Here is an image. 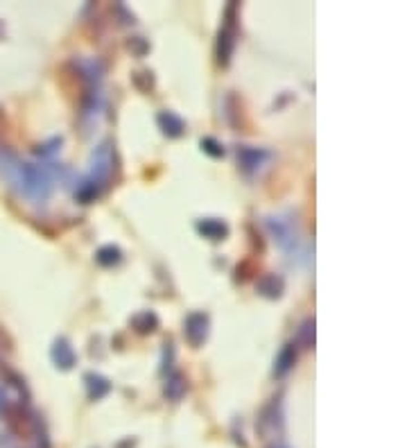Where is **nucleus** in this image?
Returning <instances> with one entry per match:
<instances>
[{
    "label": "nucleus",
    "mask_w": 407,
    "mask_h": 448,
    "mask_svg": "<svg viewBox=\"0 0 407 448\" xmlns=\"http://www.w3.org/2000/svg\"><path fill=\"white\" fill-rule=\"evenodd\" d=\"M61 143H63L61 138H50V141H48V143L39 145V148H37V154H39V157H52V154L61 148Z\"/></svg>",
    "instance_id": "6ab92c4d"
},
{
    "label": "nucleus",
    "mask_w": 407,
    "mask_h": 448,
    "mask_svg": "<svg viewBox=\"0 0 407 448\" xmlns=\"http://www.w3.org/2000/svg\"><path fill=\"white\" fill-rule=\"evenodd\" d=\"M95 260L102 267H113L122 260V251H120V247H116V244H104V247L95 251Z\"/></svg>",
    "instance_id": "dca6fc26"
},
{
    "label": "nucleus",
    "mask_w": 407,
    "mask_h": 448,
    "mask_svg": "<svg viewBox=\"0 0 407 448\" xmlns=\"http://www.w3.org/2000/svg\"><path fill=\"white\" fill-rule=\"evenodd\" d=\"M299 344L304 349L315 347V320H306L299 329Z\"/></svg>",
    "instance_id": "f3484780"
},
{
    "label": "nucleus",
    "mask_w": 407,
    "mask_h": 448,
    "mask_svg": "<svg viewBox=\"0 0 407 448\" xmlns=\"http://www.w3.org/2000/svg\"><path fill=\"white\" fill-rule=\"evenodd\" d=\"M132 326H134L136 333H141V335H150V333H154L159 329V317H157V313H152V311L138 313L132 320Z\"/></svg>",
    "instance_id": "2eb2a0df"
},
{
    "label": "nucleus",
    "mask_w": 407,
    "mask_h": 448,
    "mask_svg": "<svg viewBox=\"0 0 407 448\" xmlns=\"http://www.w3.org/2000/svg\"><path fill=\"white\" fill-rule=\"evenodd\" d=\"M84 382H86V394L91 401H100V398H104L109 392H111V382L102 376V373H86L84 376Z\"/></svg>",
    "instance_id": "6e6552de"
},
{
    "label": "nucleus",
    "mask_w": 407,
    "mask_h": 448,
    "mask_svg": "<svg viewBox=\"0 0 407 448\" xmlns=\"http://www.w3.org/2000/svg\"><path fill=\"white\" fill-rule=\"evenodd\" d=\"M183 335L192 347H201L208 338V317L204 313H192L183 322Z\"/></svg>",
    "instance_id": "20e7f679"
},
{
    "label": "nucleus",
    "mask_w": 407,
    "mask_h": 448,
    "mask_svg": "<svg viewBox=\"0 0 407 448\" xmlns=\"http://www.w3.org/2000/svg\"><path fill=\"white\" fill-rule=\"evenodd\" d=\"M157 122H159L161 132L166 134L168 138H179V136L186 132V122L179 118L177 113H172V111H161Z\"/></svg>",
    "instance_id": "9b49d317"
},
{
    "label": "nucleus",
    "mask_w": 407,
    "mask_h": 448,
    "mask_svg": "<svg viewBox=\"0 0 407 448\" xmlns=\"http://www.w3.org/2000/svg\"><path fill=\"white\" fill-rule=\"evenodd\" d=\"M186 389H188V380H186L183 373L172 371L166 378V385H163V394H166L168 401H181Z\"/></svg>",
    "instance_id": "f8f14e48"
},
{
    "label": "nucleus",
    "mask_w": 407,
    "mask_h": 448,
    "mask_svg": "<svg viewBox=\"0 0 407 448\" xmlns=\"http://www.w3.org/2000/svg\"><path fill=\"white\" fill-rule=\"evenodd\" d=\"M175 362V344L172 342H166L163 344V360H161V371H168Z\"/></svg>",
    "instance_id": "aec40b11"
},
{
    "label": "nucleus",
    "mask_w": 407,
    "mask_h": 448,
    "mask_svg": "<svg viewBox=\"0 0 407 448\" xmlns=\"http://www.w3.org/2000/svg\"><path fill=\"white\" fill-rule=\"evenodd\" d=\"M113 161H116V152H113V145L111 143H102L97 145L91 154V175L88 179L100 186L104 191L111 182V175H113Z\"/></svg>",
    "instance_id": "f03ea898"
},
{
    "label": "nucleus",
    "mask_w": 407,
    "mask_h": 448,
    "mask_svg": "<svg viewBox=\"0 0 407 448\" xmlns=\"http://www.w3.org/2000/svg\"><path fill=\"white\" fill-rule=\"evenodd\" d=\"M279 407H281L279 398H274V401L263 410V414H260V419H258L260 433L270 435V433H274L276 428H281V412H279Z\"/></svg>",
    "instance_id": "9d476101"
},
{
    "label": "nucleus",
    "mask_w": 407,
    "mask_h": 448,
    "mask_svg": "<svg viewBox=\"0 0 407 448\" xmlns=\"http://www.w3.org/2000/svg\"><path fill=\"white\" fill-rule=\"evenodd\" d=\"M50 358H52L57 369H61V371L72 369L75 362H77V356H75V351H72L70 342L66 338H57L54 340V344L50 349Z\"/></svg>",
    "instance_id": "0eeeda50"
},
{
    "label": "nucleus",
    "mask_w": 407,
    "mask_h": 448,
    "mask_svg": "<svg viewBox=\"0 0 407 448\" xmlns=\"http://www.w3.org/2000/svg\"><path fill=\"white\" fill-rule=\"evenodd\" d=\"M297 362V349L295 344H285L281 349V353L276 356V362H274V376H288V373L292 371V367H295Z\"/></svg>",
    "instance_id": "4468645a"
},
{
    "label": "nucleus",
    "mask_w": 407,
    "mask_h": 448,
    "mask_svg": "<svg viewBox=\"0 0 407 448\" xmlns=\"http://www.w3.org/2000/svg\"><path fill=\"white\" fill-rule=\"evenodd\" d=\"M270 448H290V446H285V444H274V446H270Z\"/></svg>",
    "instance_id": "4be33fe9"
},
{
    "label": "nucleus",
    "mask_w": 407,
    "mask_h": 448,
    "mask_svg": "<svg viewBox=\"0 0 407 448\" xmlns=\"http://www.w3.org/2000/svg\"><path fill=\"white\" fill-rule=\"evenodd\" d=\"M256 290H258V295H263L267 299H279L285 290V281L276 274H265V276H260V281L256 283Z\"/></svg>",
    "instance_id": "ddd939ff"
},
{
    "label": "nucleus",
    "mask_w": 407,
    "mask_h": 448,
    "mask_svg": "<svg viewBox=\"0 0 407 448\" xmlns=\"http://www.w3.org/2000/svg\"><path fill=\"white\" fill-rule=\"evenodd\" d=\"M233 14H235V5H229L226 7V21H224V26L219 28V35H217L215 57H217L219 66H229L233 50H235V43H238V28H235Z\"/></svg>",
    "instance_id": "7ed1b4c3"
},
{
    "label": "nucleus",
    "mask_w": 407,
    "mask_h": 448,
    "mask_svg": "<svg viewBox=\"0 0 407 448\" xmlns=\"http://www.w3.org/2000/svg\"><path fill=\"white\" fill-rule=\"evenodd\" d=\"M270 157H272V154L267 152V150L249 148V145H242V148L238 150V163H240V168H242L247 175L258 173V170L263 168L267 161H270Z\"/></svg>",
    "instance_id": "423d86ee"
},
{
    "label": "nucleus",
    "mask_w": 407,
    "mask_h": 448,
    "mask_svg": "<svg viewBox=\"0 0 407 448\" xmlns=\"http://www.w3.org/2000/svg\"><path fill=\"white\" fill-rule=\"evenodd\" d=\"M267 224H270L274 240L279 242L283 249H292L297 244V229H295V222H292V220H285L279 215V217L267 220Z\"/></svg>",
    "instance_id": "39448f33"
},
{
    "label": "nucleus",
    "mask_w": 407,
    "mask_h": 448,
    "mask_svg": "<svg viewBox=\"0 0 407 448\" xmlns=\"http://www.w3.org/2000/svg\"><path fill=\"white\" fill-rule=\"evenodd\" d=\"M201 150L208 154V157H213V159H219V157H224V148H222V143L215 141V138H201Z\"/></svg>",
    "instance_id": "a211bd4d"
},
{
    "label": "nucleus",
    "mask_w": 407,
    "mask_h": 448,
    "mask_svg": "<svg viewBox=\"0 0 407 448\" xmlns=\"http://www.w3.org/2000/svg\"><path fill=\"white\" fill-rule=\"evenodd\" d=\"M129 48H134L138 55H145V50H148V43H145L141 37H136V39L129 41Z\"/></svg>",
    "instance_id": "412c9836"
},
{
    "label": "nucleus",
    "mask_w": 407,
    "mask_h": 448,
    "mask_svg": "<svg viewBox=\"0 0 407 448\" xmlns=\"http://www.w3.org/2000/svg\"><path fill=\"white\" fill-rule=\"evenodd\" d=\"M197 231L208 240H224L226 235H229V224L222 222V220L206 217V220H199L197 222Z\"/></svg>",
    "instance_id": "1a4fd4ad"
},
{
    "label": "nucleus",
    "mask_w": 407,
    "mask_h": 448,
    "mask_svg": "<svg viewBox=\"0 0 407 448\" xmlns=\"http://www.w3.org/2000/svg\"><path fill=\"white\" fill-rule=\"evenodd\" d=\"M7 177H10L21 188V193L26 195V197H30L32 202H46L54 188L52 175L48 173V168L32 166V163L14 161L12 166L7 168Z\"/></svg>",
    "instance_id": "f257e3e1"
}]
</instances>
